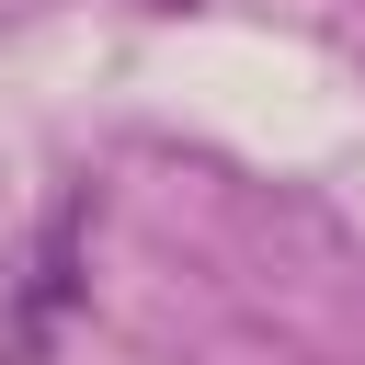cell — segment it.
I'll list each match as a JSON object with an SVG mask.
<instances>
[{"label":"cell","instance_id":"cell-1","mask_svg":"<svg viewBox=\"0 0 365 365\" xmlns=\"http://www.w3.org/2000/svg\"><path fill=\"white\" fill-rule=\"evenodd\" d=\"M80 262H91V194H57L34 251L0 274V365H46V342L80 308Z\"/></svg>","mask_w":365,"mask_h":365},{"label":"cell","instance_id":"cell-2","mask_svg":"<svg viewBox=\"0 0 365 365\" xmlns=\"http://www.w3.org/2000/svg\"><path fill=\"white\" fill-rule=\"evenodd\" d=\"M171 11H182V0H171Z\"/></svg>","mask_w":365,"mask_h":365}]
</instances>
